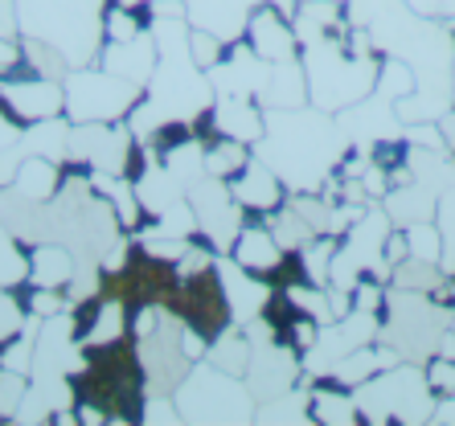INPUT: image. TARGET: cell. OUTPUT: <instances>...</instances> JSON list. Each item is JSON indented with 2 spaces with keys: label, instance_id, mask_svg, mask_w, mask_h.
I'll return each mask as SVG.
<instances>
[{
  "label": "cell",
  "instance_id": "6da1fadb",
  "mask_svg": "<svg viewBox=\"0 0 455 426\" xmlns=\"http://www.w3.org/2000/svg\"><path fill=\"white\" fill-rule=\"evenodd\" d=\"M345 17L386 58L411 66L414 91L394 103L403 123H435L451 106L455 25L431 21L406 0H345Z\"/></svg>",
  "mask_w": 455,
  "mask_h": 426
},
{
  "label": "cell",
  "instance_id": "7a4b0ae2",
  "mask_svg": "<svg viewBox=\"0 0 455 426\" xmlns=\"http://www.w3.org/2000/svg\"><path fill=\"white\" fill-rule=\"evenodd\" d=\"M349 148L353 139L340 131L337 115L304 103L263 111V136L251 152L287 185V193H320Z\"/></svg>",
  "mask_w": 455,
  "mask_h": 426
},
{
  "label": "cell",
  "instance_id": "3957f363",
  "mask_svg": "<svg viewBox=\"0 0 455 426\" xmlns=\"http://www.w3.org/2000/svg\"><path fill=\"white\" fill-rule=\"evenodd\" d=\"M152 37H156V70L144 86V99L124 119L132 136L140 139L164 119H193L202 106L213 103L210 75L189 53V21L185 17H160L152 25Z\"/></svg>",
  "mask_w": 455,
  "mask_h": 426
},
{
  "label": "cell",
  "instance_id": "277c9868",
  "mask_svg": "<svg viewBox=\"0 0 455 426\" xmlns=\"http://www.w3.org/2000/svg\"><path fill=\"white\" fill-rule=\"evenodd\" d=\"M299 62H304V78H307V103L337 115L345 106L361 103L378 86L381 53L345 17L329 37L299 45Z\"/></svg>",
  "mask_w": 455,
  "mask_h": 426
},
{
  "label": "cell",
  "instance_id": "5b68a950",
  "mask_svg": "<svg viewBox=\"0 0 455 426\" xmlns=\"http://www.w3.org/2000/svg\"><path fill=\"white\" fill-rule=\"evenodd\" d=\"M66 382H70L75 402L107 410L111 422H144L148 382H144V361H140V344L132 332L103 344H86L66 373Z\"/></svg>",
  "mask_w": 455,
  "mask_h": 426
},
{
  "label": "cell",
  "instance_id": "8992f818",
  "mask_svg": "<svg viewBox=\"0 0 455 426\" xmlns=\"http://www.w3.org/2000/svg\"><path fill=\"white\" fill-rule=\"evenodd\" d=\"M111 0H17L21 37L58 45L70 66H91L103 45V12Z\"/></svg>",
  "mask_w": 455,
  "mask_h": 426
},
{
  "label": "cell",
  "instance_id": "52a82bcc",
  "mask_svg": "<svg viewBox=\"0 0 455 426\" xmlns=\"http://www.w3.org/2000/svg\"><path fill=\"white\" fill-rule=\"evenodd\" d=\"M451 308H439L427 291L394 288L386 283V304H381V332L378 341L394 344L403 361L427 365L439 352V341L447 332Z\"/></svg>",
  "mask_w": 455,
  "mask_h": 426
},
{
  "label": "cell",
  "instance_id": "ba28073f",
  "mask_svg": "<svg viewBox=\"0 0 455 426\" xmlns=\"http://www.w3.org/2000/svg\"><path fill=\"white\" fill-rule=\"evenodd\" d=\"M353 402L361 410V422L386 426V422H431L435 414V390L427 385V369L414 361H398L394 369L373 373L370 382L353 390Z\"/></svg>",
  "mask_w": 455,
  "mask_h": 426
},
{
  "label": "cell",
  "instance_id": "9c48e42d",
  "mask_svg": "<svg viewBox=\"0 0 455 426\" xmlns=\"http://www.w3.org/2000/svg\"><path fill=\"white\" fill-rule=\"evenodd\" d=\"M172 398L180 418L197 426H246L254 422V406H259L243 377L222 373L210 361L193 365L189 377L172 390Z\"/></svg>",
  "mask_w": 455,
  "mask_h": 426
},
{
  "label": "cell",
  "instance_id": "30bf717a",
  "mask_svg": "<svg viewBox=\"0 0 455 426\" xmlns=\"http://www.w3.org/2000/svg\"><path fill=\"white\" fill-rule=\"evenodd\" d=\"M66 119L70 123H124L144 99V86L111 75L103 66H70L66 75Z\"/></svg>",
  "mask_w": 455,
  "mask_h": 426
},
{
  "label": "cell",
  "instance_id": "8fae6325",
  "mask_svg": "<svg viewBox=\"0 0 455 426\" xmlns=\"http://www.w3.org/2000/svg\"><path fill=\"white\" fill-rule=\"evenodd\" d=\"M180 332H185V324L160 304L156 316H152V328L136 336L148 394H172V390L189 377L193 365H197V361L185 357V349H180Z\"/></svg>",
  "mask_w": 455,
  "mask_h": 426
},
{
  "label": "cell",
  "instance_id": "7c38bea8",
  "mask_svg": "<svg viewBox=\"0 0 455 426\" xmlns=\"http://www.w3.org/2000/svg\"><path fill=\"white\" fill-rule=\"evenodd\" d=\"M164 308H169L185 328L202 332L205 341H213L218 332H226L234 324L230 304H226V291H222V279H218V266L180 275L177 288H172L169 299H164Z\"/></svg>",
  "mask_w": 455,
  "mask_h": 426
},
{
  "label": "cell",
  "instance_id": "4fadbf2b",
  "mask_svg": "<svg viewBox=\"0 0 455 426\" xmlns=\"http://www.w3.org/2000/svg\"><path fill=\"white\" fill-rule=\"evenodd\" d=\"M185 201H189L193 217H197V234H202L218 255H230V246L238 242V234H243V225H246V209L234 201L230 181L202 172V177L185 189Z\"/></svg>",
  "mask_w": 455,
  "mask_h": 426
},
{
  "label": "cell",
  "instance_id": "5bb4252c",
  "mask_svg": "<svg viewBox=\"0 0 455 426\" xmlns=\"http://www.w3.org/2000/svg\"><path fill=\"white\" fill-rule=\"evenodd\" d=\"M132 128L127 123H70L66 136V156L86 160L95 172L124 177L127 148H132Z\"/></svg>",
  "mask_w": 455,
  "mask_h": 426
},
{
  "label": "cell",
  "instance_id": "9a60e30c",
  "mask_svg": "<svg viewBox=\"0 0 455 426\" xmlns=\"http://www.w3.org/2000/svg\"><path fill=\"white\" fill-rule=\"evenodd\" d=\"M0 111L17 123H42V119L66 115V86L53 78H0Z\"/></svg>",
  "mask_w": 455,
  "mask_h": 426
},
{
  "label": "cell",
  "instance_id": "2e32d148",
  "mask_svg": "<svg viewBox=\"0 0 455 426\" xmlns=\"http://www.w3.org/2000/svg\"><path fill=\"white\" fill-rule=\"evenodd\" d=\"M337 123L361 152L370 148V144H378V139H390V136H403L406 131V123L398 119V111H394V95L386 86H373L361 103L337 111Z\"/></svg>",
  "mask_w": 455,
  "mask_h": 426
},
{
  "label": "cell",
  "instance_id": "e0dca14e",
  "mask_svg": "<svg viewBox=\"0 0 455 426\" xmlns=\"http://www.w3.org/2000/svg\"><path fill=\"white\" fill-rule=\"evenodd\" d=\"M230 193H234V201L246 209V222H267V217L287 201V185L279 181L275 172L267 169L254 152L243 164V172L230 177Z\"/></svg>",
  "mask_w": 455,
  "mask_h": 426
},
{
  "label": "cell",
  "instance_id": "ac0fdd59",
  "mask_svg": "<svg viewBox=\"0 0 455 426\" xmlns=\"http://www.w3.org/2000/svg\"><path fill=\"white\" fill-rule=\"evenodd\" d=\"M243 37H246V45L263 58V62H287V58H299L296 25L287 21L279 9H271L267 0H259V4H254Z\"/></svg>",
  "mask_w": 455,
  "mask_h": 426
},
{
  "label": "cell",
  "instance_id": "d6986e66",
  "mask_svg": "<svg viewBox=\"0 0 455 426\" xmlns=\"http://www.w3.org/2000/svg\"><path fill=\"white\" fill-rule=\"evenodd\" d=\"M213 266H218V279H222V291H226V304H230L234 324H251V320H259V312H263L271 288H267L259 275L243 271L230 255H218L213 258Z\"/></svg>",
  "mask_w": 455,
  "mask_h": 426
},
{
  "label": "cell",
  "instance_id": "ffe728a7",
  "mask_svg": "<svg viewBox=\"0 0 455 426\" xmlns=\"http://www.w3.org/2000/svg\"><path fill=\"white\" fill-rule=\"evenodd\" d=\"M95 66H103V70H111V75L127 78L136 86H148L152 70H156V37L148 29L132 37V42H103L95 53Z\"/></svg>",
  "mask_w": 455,
  "mask_h": 426
},
{
  "label": "cell",
  "instance_id": "44dd1931",
  "mask_svg": "<svg viewBox=\"0 0 455 426\" xmlns=\"http://www.w3.org/2000/svg\"><path fill=\"white\" fill-rule=\"evenodd\" d=\"M180 4H185V21L193 29H210L226 42H234V37H243L259 0H180Z\"/></svg>",
  "mask_w": 455,
  "mask_h": 426
},
{
  "label": "cell",
  "instance_id": "7402d4cb",
  "mask_svg": "<svg viewBox=\"0 0 455 426\" xmlns=\"http://www.w3.org/2000/svg\"><path fill=\"white\" fill-rule=\"evenodd\" d=\"M307 385V414L320 426H357L361 410L353 402V390L337 385L332 377H312Z\"/></svg>",
  "mask_w": 455,
  "mask_h": 426
},
{
  "label": "cell",
  "instance_id": "603a6c76",
  "mask_svg": "<svg viewBox=\"0 0 455 426\" xmlns=\"http://www.w3.org/2000/svg\"><path fill=\"white\" fill-rule=\"evenodd\" d=\"M381 209L390 213L394 225H414V222H435V209H439V193L427 189L423 181H406L394 185L386 197H381Z\"/></svg>",
  "mask_w": 455,
  "mask_h": 426
},
{
  "label": "cell",
  "instance_id": "cb8c5ba5",
  "mask_svg": "<svg viewBox=\"0 0 455 426\" xmlns=\"http://www.w3.org/2000/svg\"><path fill=\"white\" fill-rule=\"evenodd\" d=\"M279 255H283V246H279L275 234L267 230V222H246L243 234H238V242L230 246L234 263L243 266V271H251V275H259V279L279 263Z\"/></svg>",
  "mask_w": 455,
  "mask_h": 426
},
{
  "label": "cell",
  "instance_id": "d4e9b609",
  "mask_svg": "<svg viewBox=\"0 0 455 426\" xmlns=\"http://www.w3.org/2000/svg\"><path fill=\"white\" fill-rule=\"evenodd\" d=\"M75 250L62 242H37L29 250V279L37 283V288H58L66 291V283H70V275H75Z\"/></svg>",
  "mask_w": 455,
  "mask_h": 426
},
{
  "label": "cell",
  "instance_id": "484cf974",
  "mask_svg": "<svg viewBox=\"0 0 455 426\" xmlns=\"http://www.w3.org/2000/svg\"><path fill=\"white\" fill-rule=\"evenodd\" d=\"M213 119H218V131L230 139H243L251 144L263 136V106L254 99H213Z\"/></svg>",
  "mask_w": 455,
  "mask_h": 426
},
{
  "label": "cell",
  "instance_id": "4316f807",
  "mask_svg": "<svg viewBox=\"0 0 455 426\" xmlns=\"http://www.w3.org/2000/svg\"><path fill=\"white\" fill-rule=\"evenodd\" d=\"M304 103H307L304 62H299V58L271 62V78H267V91H263V99H259V106L271 111V106H304Z\"/></svg>",
  "mask_w": 455,
  "mask_h": 426
},
{
  "label": "cell",
  "instance_id": "83f0119b",
  "mask_svg": "<svg viewBox=\"0 0 455 426\" xmlns=\"http://www.w3.org/2000/svg\"><path fill=\"white\" fill-rule=\"evenodd\" d=\"M12 189L21 193V197H29V201H53V193H58V185H62V169H58V160H45V156H29L17 164V172H12ZM4 189V185H0Z\"/></svg>",
  "mask_w": 455,
  "mask_h": 426
},
{
  "label": "cell",
  "instance_id": "f1b7e54d",
  "mask_svg": "<svg viewBox=\"0 0 455 426\" xmlns=\"http://www.w3.org/2000/svg\"><path fill=\"white\" fill-rule=\"evenodd\" d=\"M132 189H136V197H140V205H144L148 217H160L164 209H172L177 201H185V189L172 181V172L164 169L160 160H152L148 169H144V177H140Z\"/></svg>",
  "mask_w": 455,
  "mask_h": 426
},
{
  "label": "cell",
  "instance_id": "f546056e",
  "mask_svg": "<svg viewBox=\"0 0 455 426\" xmlns=\"http://www.w3.org/2000/svg\"><path fill=\"white\" fill-rule=\"evenodd\" d=\"M340 21H345V0H299L296 21L291 25H296L299 45H307V42L329 37Z\"/></svg>",
  "mask_w": 455,
  "mask_h": 426
},
{
  "label": "cell",
  "instance_id": "4dcf8cb0",
  "mask_svg": "<svg viewBox=\"0 0 455 426\" xmlns=\"http://www.w3.org/2000/svg\"><path fill=\"white\" fill-rule=\"evenodd\" d=\"M205 361L218 365L222 373H234V377H243L246 365H251V336H246L243 324H230L226 332H218L205 349Z\"/></svg>",
  "mask_w": 455,
  "mask_h": 426
},
{
  "label": "cell",
  "instance_id": "1f68e13d",
  "mask_svg": "<svg viewBox=\"0 0 455 426\" xmlns=\"http://www.w3.org/2000/svg\"><path fill=\"white\" fill-rule=\"evenodd\" d=\"M254 422H312V414H307V385L299 382L296 390L259 402L254 406Z\"/></svg>",
  "mask_w": 455,
  "mask_h": 426
},
{
  "label": "cell",
  "instance_id": "d6a6232c",
  "mask_svg": "<svg viewBox=\"0 0 455 426\" xmlns=\"http://www.w3.org/2000/svg\"><path fill=\"white\" fill-rule=\"evenodd\" d=\"M246 160H251V144L222 136V139H213V144H205L202 164H205V172H210V177H222V181H230L234 172H243Z\"/></svg>",
  "mask_w": 455,
  "mask_h": 426
},
{
  "label": "cell",
  "instance_id": "836d02e7",
  "mask_svg": "<svg viewBox=\"0 0 455 426\" xmlns=\"http://www.w3.org/2000/svg\"><path fill=\"white\" fill-rule=\"evenodd\" d=\"M21 53L25 62L33 66V75L37 78H53V83H66L70 75V62H66V53L58 45L42 42V37H21Z\"/></svg>",
  "mask_w": 455,
  "mask_h": 426
},
{
  "label": "cell",
  "instance_id": "e575fe53",
  "mask_svg": "<svg viewBox=\"0 0 455 426\" xmlns=\"http://www.w3.org/2000/svg\"><path fill=\"white\" fill-rule=\"evenodd\" d=\"M447 279V271L439 263H431V258H403V263L394 266L390 283L394 288H411V291H435L439 283Z\"/></svg>",
  "mask_w": 455,
  "mask_h": 426
},
{
  "label": "cell",
  "instance_id": "d590c367",
  "mask_svg": "<svg viewBox=\"0 0 455 426\" xmlns=\"http://www.w3.org/2000/svg\"><path fill=\"white\" fill-rule=\"evenodd\" d=\"M267 230L275 234V242L283 246V250H299V246H307L312 238H316V230H312V225H307L304 217H299V213L291 209L287 201L279 205L271 217H267Z\"/></svg>",
  "mask_w": 455,
  "mask_h": 426
},
{
  "label": "cell",
  "instance_id": "8d00e7d4",
  "mask_svg": "<svg viewBox=\"0 0 455 426\" xmlns=\"http://www.w3.org/2000/svg\"><path fill=\"white\" fill-rule=\"evenodd\" d=\"M202 156H205V148H202V144H197V139H189V144H180L177 152H169V156L160 160V164H164V169L172 172V181H177L180 189H189V185H193V181H197V177H202V172H205Z\"/></svg>",
  "mask_w": 455,
  "mask_h": 426
},
{
  "label": "cell",
  "instance_id": "74e56055",
  "mask_svg": "<svg viewBox=\"0 0 455 426\" xmlns=\"http://www.w3.org/2000/svg\"><path fill=\"white\" fill-rule=\"evenodd\" d=\"M29 275V250H21V242L9 234V225L0 217V283L12 288V283H21Z\"/></svg>",
  "mask_w": 455,
  "mask_h": 426
},
{
  "label": "cell",
  "instance_id": "f35d334b",
  "mask_svg": "<svg viewBox=\"0 0 455 426\" xmlns=\"http://www.w3.org/2000/svg\"><path fill=\"white\" fill-rule=\"evenodd\" d=\"M193 139V123L189 119H164V123H156V128L144 136V144L152 148V156L164 160L169 152H177L180 144H189Z\"/></svg>",
  "mask_w": 455,
  "mask_h": 426
},
{
  "label": "cell",
  "instance_id": "ab89813d",
  "mask_svg": "<svg viewBox=\"0 0 455 426\" xmlns=\"http://www.w3.org/2000/svg\"><path fill=\"white\" fill-rule=\"evenodd\" d=\"M435 225H439V234H443V258H439V266H443L447 275H451V266H455V181L447 185L443 193H439Z\"/></svg>",
  "mask_w": 455,
  "mask_h": 426
},
{
  "label": "cell",
  "instance_id": "60d3db41",
  "mask_svg": "<svg viewBox=\"0 0 455 426\" xmlns=\"http://www.w3.org/2000/svg\"><path fill=\"white\" fill-rule=\"evenodd\" d=\"M263 283H267V288H275V291H291V288H299V283H307L304 255H299V250H283V255H279V263L263 275Z\"/></svg>",
  "mask_w": 455,
  "mask_h": 426
},
{
  "label": "cell",
  "instance_id": "b9f144b4",
  "mask_svg": "<svg viewBox=\"0 0 455 426\" xmlns=\"http://www.w3.org/2000/svg\"><path fill=\"white\" fill-rule=\"evenodd\" d=\"M287 205L304 217L316 234H329V213H332V201L324 193H287Z\"/></svg>",
  "mask_w": 455,
  "mask_h": 426
},
{
  "label": "cell",
  "instance_id": "7bdbcfd3",
  "mask_svg": "<svg viewBox=\"0 0 455 426\" xmlns=\"http://www.w3.org/2000/svg\"><path fill=\"white\" fill-rule=\"evenodd\" d=\"M403 230H406V242H411L414 258H431V263L443 258V234H439L435 222H414V225H403Z\"/></svg>",
  "mask_w": 455,
  "mask_h": 426
},
{
  "label": "cell",
  "instance_id": "ee69618b",
  "mask_svg": "<svg viewBox=\"0 0 455 426\" xmlns=\"http://www.w3.org/2000/svg\"><path fill=\"white\" fill-rule=\"evenodd\" d=\"M226 37H218V33L210 29H193L189 25V53H193V62L202 66V70H210V66L222 62V53H226Z\"/></svg>",
  "mask_w": 455,
  "mask_h": 426
},
{
  "label": "cell",
  "instance_id": "f6af8a7d",
  "mask_svg": "<svg viewBox=\"0 0 455 426\" xmlns=\"http://www.w3.org/2000/svg\"><path fill=\"white\" fill-rule=\"evenodd\" d=\"M25 390H29V377L0 369V422H12V414H17V406H21Z\"/></svg>",
  "mask_w": 455,
  "mask_h": 426
},
{
  "label": "cell",
  "instance_id": "bcb514c9",
  "mask_svg": "<svg viewBox=\"0 0 455 426\" xmlns=\"http://www.w3.org/2000/svg\"><path fill=\"white\" fill-rule=\"evenodd\" d=\"M185 418H180L177 410V398L172 394H148L144 398V426H180Z\"/></svg>",
  "mask_w": 455,
  "mask_h": 426
},
{
  "label": "cell",
  "instance_id": "7dc6e473",
  "mask_svg": "<svg viewBox=\"0 0 455 426\" xmlns=\"http://www.w3.org/2000/svg\"><path fill=\"white\" fill-rule=\"evenodd\" d=\"M423 369H427V385L435 390V398L455 394V357H431Z\"/></svg>",
  "mask_w": 455,
  "mask_h": 426
},
{
  "label": "cell",
  "instance_id": "c3c4849f",
  "mask_svg": "<svg viewBox=\"0 0 455 426\" xmlns=\"http://www.w3.org/2000/svg\"><path fill=\"white\" fill-rule=\"evenodd\" d=\"M381 258H386L390 266H398L403 258H411V242H406V230H403V225H390L386 246H381Z\"/></svg>",
  "mask_w": 455,
  "mask_h": 426
},
{
  "label": "cell",
  "instance_id": "681fc988",
  "mask_svg": "<svg viewBox=\"0 0 455 426\" xmlns=\"http://www.w3.org/2000/svg\"><path fill=\"white\" fill-rule=\"evenodd\" d=\"M414 12H423V17H431V21H447L455 25V0H406Z\"/></svg>",
  "mask_w": 455,
  "mask_h": 426
},
{
  "label": "cell",
  "instance_id": "f907efd6",
  "mask_svg": "<svg viewBox=\"0 0 455 426\" xmlns=\"http://www.w3.org/2000/svg\"><path fill=\"white\" fill-rule=\"evenodd\" d=\"M361 189H365V197H370V201H381V197L390 193V177H386V169L365 164V172H361Z\"/></svg>",
  "mask_w": 455,
  "mask_h": 426
},
{
  "label": "cell",
  "instance_id": "816d5d0a",
  "mask_svg": "<svg viewBox=\"0 0 455 426\" xmlns=\"http://www.w3.org/2000/svg\"><path fill=\"white\" fill-rule=\"evenodd\" d=\"M0 37H21V17H17V0H0Z\"/></svg>",
  "mask_w": 455,
  "mask_h": 426
},
{
  "label": "cell",
  "instance_id": "f5cc1de1",
  "mask_svg": "<svg viewBox=\"0 0 455 426\" xmlns=\"http://www.w3.org/2000/svg\"><path fill=\"white\" fill-rule=\"evenodd\" d=\"M435 123H439V136H443V148H447V152H451V156H455V103L447 106L443 115L435 119Z\"/></svg>",
  "mask_w": 455,
  "mask_h": 426
},
{
  "label": "cell",
  "instance_id": "db71d44e",
  "mask_svg": "<svg viewBox=\"0 0 455 426\" xmlns=\"http://www.w3.org/2000/svg\"><path fill=\"white\" fill-rule=\"evenodd\" d=\"M21 131H25V128H17V123H12V119L4 115V111H0V152H4V148H12Z\"/></svg>",
  "mask_w": 455,
  "mask_h": 426
},
{
  "label": "cell",
  "instance_id": "11a10c76",
  "mask_svg": "<svg viewBox=\"0 0 455 426\" xmlns=\"http://www.w3.org/2000/svg\"><path fill=\"white\" fill-rule=\"evenodd\" d=\"M111 4H119V9H144V4H152V0H111Z\"/></svg>",
  "mask_w": 455,
  "mask_h": 426
},
{
  "label": "cell",
  "instance_id": "9f6ffc18",
  "mask_svg": "<svg viewBox=\"0 0 455 426\" xmlns=\"http://www.w3.org/2000/svg\"><path fill=\"white\" fill-rule=\"evenodd\" d=\"M447 332H451V336H455V308H451V320H447Z\"/></svg>",
  "mask_w": 455,
  "mask_h": 426
},
{
  "label": "cell",
  "instance_id": "6f0895ef",
  "mask_svg": "<svg viewBox=\"0 0 455 426\" xmlns=\"http://www.w3.org/2000/svg\"><path fill=\"white\" fill-rule=\"evenodd\" d=\"M451 103H455V62H451Z\"/></svg>",
  "mask_w": 455,
  "mask_h": 426
},
{
  "label": "cell",
  "instance_id": "680465c9",
  "mask_svg": "<svg viewBox=\"0 0 455 426\" xmlns=\"http://www.w3.org/2000/svg\"><path fill=\"white\" fill-rule=\"evenodd\" d=\"M447 279H451V283H455V266H451V275H447Z\"/></svg>",
  "mask_w": 455,
  "mask_h": 426
}]
</instances>
